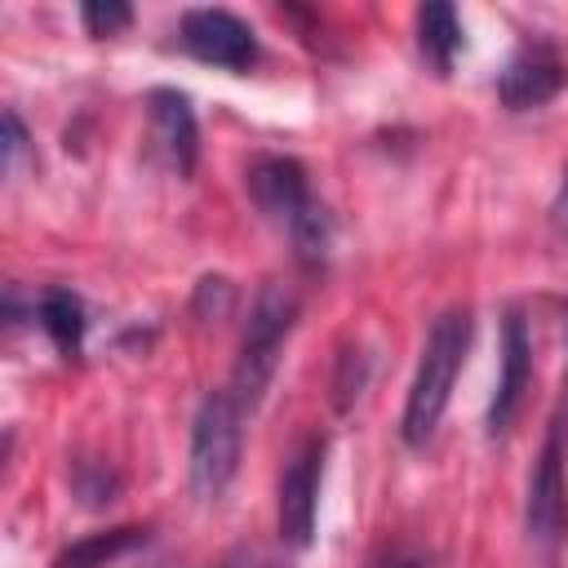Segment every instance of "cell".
I'll return each instance as SVG.
<instances>
[{
  "instance_id": "277c9868",
  "label": "cell",
  "mask_w": 568,
  "mask_h": 568,
  "mask_svg": "<svg viewBox=\"0 0 568 568\" xmlns=\"http://www.w3.org/2000/svg\"><path fill=\"white\" fill-rule=\"evenodd\" d=\"M528 537L550 546L568 528V479H564V422H550V435L541 444V457L528 475V506H524Z\"/></svg>"
},
{
  "instance_id": "8fae6325",
  "label": "cell",
  "mask_w": 568,
  "mask_h": 568,
  "mask_svg": "<svg viewBox=\"0 0 568 568\" xmlns=\"http://www.w3.org/2000/svg\"><path fill=\"white\" fill-rule=\"evenodd\" d=\"M417 44L426 53V62L435 67V75H448L453 71V58L462 49V22H457V9L444 4V0H430L417 9Z\"/></svg>"
},
{
  "instance_id": "e0dca14e",
  "label": "cell",
  "mask_w": 568,
  "mask_h": 568,
  "mask_svg": "<svg viewBox=\"0 0 568 568\" xmlns=\"http://www.w3.org/2000/svg\"><path fill=\"white\" fill-rule=\"evenodd\" d=\"M22 151H27V129H22L18 111H4V169H9V173L18 169Z\"/></svg>"
},
{
  "instance_id": "ffe728a7",
  "label": "cell",
  "mask_w": 568,
  "mask_h": 568,
  "mask_svg": "<svg viewBox=\"0 0 568 568\" xmlns=\"http://www.w3.org/2000/svg\"><path fill=\"white\" fill-rule=\"evenodd\" d=\"M564 408H568V368H564Z\"/></svg>"
},
{
  "instance_id": "d6986e66",
  "label": "cell",
  "mask_w": 568,
  "mask_h": 568,
  "mask_svg": "<svg viewBox=\"0 0 568 568\" xmlns=\"http://www.w3.org/2000/svg\"><path fill=\"white\" fill-rule=\"evenodd\" d=\"M555 222L568 231V178H564V186H559V200H555Z\"/></svg>"
},
{
  "instance_id": "8992f818",
  "label": "cell",
  "mask_w": 568,
  "mask_h": 568,
  "mask_svg": "<svg viewBox=\"0 0 568 568\" xmlns=\"http://www.w3.org/2000/svg\"><path fill=\"white\" fill-rule=\"evenodd\" d=\"M182 49L222 71H248L257 58V40L244 18L226 9H191L182 13Z\"/></svg>"
},
{
  "instance_id": "7c38bea8",
  "label": "cell",
  "mask_w": 568,
  "mask_h": 568,
  "mask_svg": "<svg viewBox=\"0 0 568 568\" xmlns=\"http://www.w3.org/2000/svg\"><path fill=\"white\" fill-rule=\"evenodd\" d=\"M142 541H146V528H138V524L106 528V532H89L84 541L67 546V550L53 559V568H106L111 559H120V555L138 550Z\"/></svg>"
},
{
  "instance_id": "4fadbf2b",
  "label": "cell",
  "mask_w": 568,
  "mask_h": 568,
  "mask_svg": "<svg viewBox=\"0 0 568 568\" xmlns=\"http://www.w3.org/2000/svg\"><path fill=\"white\" fill-rule=\"evenodd\" d=\"M36 315H40V328L53 337V346L62 355L80 351V342H84V306H80V297L71 288H44Z\"/></svg>"
},
{
  "instance_id": "5b68a950",
  "label": "cell",
  "mask_w": 568,
  "mask_h": 568,
  "mask_svg": "<svg viewBox=\"0 0 568 568\" xmlns=\"http://www.w3.org/2000/svg\"><path fill=\"white\" fill-rule=\"evenodd\" d=\"M324 435H311L280 475V537L284 546H311L315 510H320V479H324Z\"/></svg>"
},
{
  "instance_id": "30bf717a",
  "label": "cell",
  "mask_w": 568,
  "mask_h": 568,
  "mask_svg": "<svg viewBox=\"0 0 568 568\" xmlns=\"http://www.w3.org/2000/svg\"><path fill=\"white\" fill-rule=\"evenodd\" d=\"M528 377H532V342H528V324L519 311L506 315L501 324V377H497V390H493V404H488V430L501 435L515 413H519V399L528 390Z\"/></svg>"
},
{
  "instance_id": "3957f363",
  "label": "cell",
  "mask_w": 568,
  "mask_h": 568,
  "mask_svg": "<svg viewBox=\"0 0 568 568\" xmlns=\"http://www.w3.org/2000/svg\"><path fill=\"white\" fill-rule=\"evenodd\" d=\"M240 448H244V408L235 404L231 390L204 395L191 426V493L200 501H217L226 493V484L240 470Z\"/></svg>"
},
{
  "instance_id": "2e32d148",
  "label": "cell",
  "mask_w": 568,
  "mask_h": 568,
  "mask_svg": "<svg viewBox=\"0 0 568 568\" xmlns=\"http://www.w3.org/2000/svg\"><path fill=\"white\" fill-rule=\"evenodd\" d=\"M213 568H280V559L271 550H262V546H235Z\"/></svg>"
},
{
  "instance_id": "44dd1931",
  "label": "cell",
  "mask_w": 568,
  "mask_h": 568,
  "mask_svg": "<svg viewBox=\"0 0 568 568\" xmlns=\"http://www.w3.org/2000/svg\"><path fill=\"white\" fill-rule=\"evenodd\" d=\"M146 568H169V564H146Z\"/></svg>"
},
{
  "instance_id": "7a4b0ae2",
  "label": "cell",
  "mask_w": 568,
  "mask_h": 568,
  "mask_svg": "<svg viewBox=\"0 0 568 568\" xmlns=\"http://www.w3.org/2000/svg\"><path fill=\"white\" fill-rule=\"evenodd\" d=\"M293 320H297V297L284 284H262V293L248 311V328H244L235 368H231V395L244 413H253L262 404V395L280 368V351H284Z\"/></svg>"
},
{
  "instance_id": "5bb4252c",
  "label": "cell",
  "mask_w": 568,
  "mask_h": 568,
  "mask_svg": "<svg viewBox=\"0 0 568 568\" xmlns=\"http://www.w3.org/2000/svg\"><path fill=\"white\" fill-rule=\"evenodd\" d=\"M71 488L84 506H106L120 493V475L106 462H75L71 466Z\"/></svg>"
},
{
  "instance_id": "9a60e30c",
  "label": "cell",
  "mask_w": 568,
  "mask_h": 568,
  "mask_svg": "<svg viewBox=\"0 0 568 568\" xmlns=\"http://www.w3.org/2000/svg\"><path fill=\"white\" fill-rule=\"evenodd\" d=\"M80 22L89 36H115L133 22V9L120 0H89V4H80Z\"/></svg>"
},
{
  "instance_id": "ac0fdd59",
  "label": "cell",
  "mask_w": 568,
  "mask_h": 568,
  "mask_svg": "<svg viewBox=\"0 0 568 568\" xmlns=\"http://www.w3.org/2000/svg\"><path fill=\"white\" fill-rule=\"evenodd\" d=\"M377 568H426L417 555H404V550H390V559H382Z\"/></svg>"
},
{
  "instance_id": "52a82bcc",
  "label": "cell",
  "mask_w": 568,
  "mask_h": 568,
  "mask_svg": "<svg viewBox=\"0 0 568 568\" xmlns=\"http://www.w3.org/2000/svg\"><path fill=\"white\" fill-rule=\"evenodd\" d=\"M248 195L284 231H293L306 213L320 209V200L311 195L306 169L293 155H262V160H253V169H248Z\"/></svg>"
},
{
  "instance_id": "ba28073f",
  "label": "cell",
  "mask_w": 568,
  "mask_h": 568,
  "mask_svg": "<svg viewBox=\"0 0 568 568\" xmlns=\"http://www.w3.org/2000/svg\"><path fill=\"white\" fill-rule=\"evenodd\" d=\"M146 120H151V146L164 160V169L186 178L200 155V129H195L191 98L178 89H155L146 98Z\"/></svg>"
},
{
  "instance_id": "6da1fadb",
  "label": "cell",
  "mask_w": 568,
  "mask_h": 568,
  "mask_svg": "<svg viewBox=\"0 0 568 568\" xmlns=\"http://www.w3.org/2000/svg\"><path fill=\"white\" fill-rule=\"evenodd\" d=\"M466 346H470V311L453 306L426 333V346H422V359H417V373H413V386H408V399H404V417H399L404 444L422 448L435 435V426L448 408L453 382L462 373Z\"/></svg>"
},
{
  "instance_id": "9c48e42d",
  "label": "cell",
  "mask_w": 568,
  "mask_h": 568,
  "mask_svg": "<svg viewBox=\"0 0 568 568\" xmlns=\"http://www.w3.org/2000/svg\"><path fill=\"white\" fill-rule=\"evenodd\" d=\"M564 89V58L550 49V44H524L510 62H506V71H501V80H497V93H501V102L510 106V111H532V106H546L555 93Z\"/></svg>"
}]
</instances>
